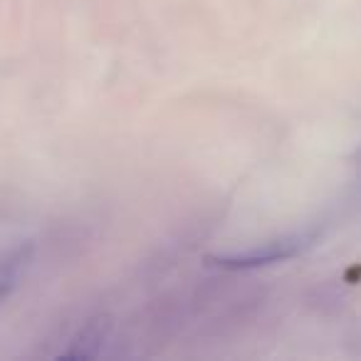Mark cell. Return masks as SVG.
<instances>
[{"label":"cell","instance_id":"6da1fadb","mask_svg":"<svg viewBox=\"0 0 361 361\" xmlns=\"http://www.w3.org/2000/svg\"><path fill=\"white\" fill-rule=\"evenodd\" d=\"M314 240H317V231L290 233V235L275 238V240H265L255 247H247V250L231 252V255L208 257V262L216 267H223V270H252V267L292 260V257L310 250V247L314 245Z\"/></svg>","mask_w":361,"mask_h":361},{"label":"cell","instance_id":"7a4b0ae2","mask_svg":"<svg viewBox=\"0 0 361 361\" xmlns=\"http://www.w3.org/2000/svg\"><path fill=\"white\" fill-rule=\"evenodd\" d=\"M30 255L32 247H18L16 252H11L8 257L0 260V307L6 305V300L13 295V290L18 287L20 277L25 275L27 265H30Z\"/></svg>","mask_w":361,"mask_h":361},{"label":"cell","instance_id":"3957f363","mask_svg":"<svg viewBox=\"0 0 361 361\" xmlns=\"http://www.w3.org/2000/svg\"><path fill=\"white\" fill-rule=\"evenodd\" d=\"M106 334H109V319H92L72 341V349L65 351L70 359H85V356H97L102 351Z\"/></svg>","mask_w":361,"mask_h":361}]
</instances>
